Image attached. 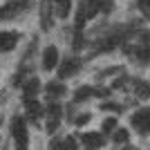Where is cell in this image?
Segmentation results:
<instances>
[{"label":"cell","instance_id":"cell-15","mask_svg":"<svg viewBox=\"0 0 150 150\" xmlns=\"http://www.w3.org/2000/svg\"><path fill=\"white\" fill-rule=\"evenodd\" d=\"M139 2H141V7H144V11L150 13V0H139Z\"/></svg>","mask_w":150,"mask_h":150},{"label":"cell","instance_id":"cell-11","mask_svg":"<svg viewBox=\"0 0 150 150\" xmlns=\"http://www.w3.org/2000/svg\"><path fill=\"white\" fill-rule=\"evenodd\" d=\"M137 94L141 96V99H146V96H150V88L146 85V83H139L137 85Z\"/></svg>","mask_w":150,"mask_h":150},{"label":"cell","instance_id":"cell-5","mask_svg":"<svg viewBox=\"0 0 150 150\" xmlns=\"http://www.w3.org/2000/svg\"><path fill=\"white\" fill-rule=\"evenodd\" d=\"M58 121H61V105L52 103V105H50V112H47V130H50V132H56Z\"/></svg>","mask_w":150,"mask_h":150},{"label":"cell","instance_id":"cell-10","mask_svg":"<svg viewBox=\"0 0 150 150\" xmlns=\"http://www.w3.org/2000/svg\"><path fill=\"white\" fill-rule=\"evenodd\" d=\"M58 150H79V148H76L74 139H65L63 144H58Z\"/></svg>","mask_w":150,"mask_h":150},{"label":"cell","instance_id":"cell-6","mask_svg":"<svg viewBox=\"0 0 150 150\" xmlns=\"http://www.w3.org/2000/svg\"><path fill=\"white\" fill-rule=\"evenodd\" d=\"M58 65V50L56 47H47L43 52V67L45 69H54Z\"/></svg>","mask_w":150,"mask_h":150},{"label":"cell","instance_id":"cell-14","mask_svg":"<svg viewBox=\"0 0 150 150\" xmlns=\"http://www.w3.org/2000/svg\"><path fill=\"white\" fill-rule=\"evenodd\" d=\"M125 139H128V130H119L114 134V141H117V144H123Z\"/></svg>","mask_w":150,"mask_h":150},{"label":"cell","instance_id":"cell-7","mask_svg":"<svg viewBox=\"0 0 150 150\" xmlns=\"http://www.w3.org/2000/svg\"><path fill=\"white\" fill-rule=\"evenodd\" d=\"M38 88H40V83H38V79H31L29 83L25 85V101H29V99H34L38 94Z\"/></svg>","mask_w":150,"mask_h":150},{"label":"cell","instance_id":"cell-9","mask_svg":"<svg viewBox=\"0 0 150 150\" xmlns=\"http://www.w3.org/2000/svg\"><path fill=\"white\" fill-rule=\"evenodd\" d=\"M56 11L61 18H65L69 13V0H56Z\"/></svg>","mask_w":150,"mask_h":150},{"label":"cell","instance_id":"cell-12","mask_svg":"<svg viewBox=\"0 0 150 150\" xmlns=\"http://www.w3.org/2000/svg\"><path fill=\"white\" fill-rule=\"evenodd\" d=\"M50 92H52V96H61V94L65 92V88H63V85H56V83H52V85H50Z\"/></svg>","mask_w":150,"mask_h":150},{"label":"cell","instance_id":"cell-1","mask_svg":"<svg viewBox=\"0 0 150 150\" xmlns=\"http://www.w3.org/2000/svg\"><path fill=\"white\" fill-rule=\"evenodd\" d=\"M11 130H13V139H16L18 150H27V146H29V137H27V128H25L23 117H16V119H13Z\"/></svg>","mask_w":150,"mask_h":150},{"label":"cell","instance_id":"cell-13","mask_svg":"<svg viewBox=\"0 0 150 150\" xmlns=\"http://www.w3.org/2000/svg\"><path fill=\"white\" fill-rule=\"evenodd\" d=\"M114 128H117V121L114 119H105L103 121V132H112Z\"/></svg>","mask_w":150,"mask_h":150},{"label":"cell","instance_id":"cell-4","mask_svg":"<svg viewBox=\"0 0 150 150\" xmlns=\"http://www.w3.org/2000/svg\"><path fill=\"white\" fill-rule=\"evenodd\" d=\"M83 146L88 150H99L103 146V134H99V132H85L83 134Z\"/></svg>","mask_w":150,"mask_h":150},{"label":"cell","instance_id":"cell-3","mask_svg":"<svg viewBox=\"0 0 150 150\" xmlns=\"http://www.w3.org/2000/svg\"><path fill=\"white\" fill-rule=\"evenodd\" d=\"M16 43H18V34L16 31H0V50L2 52L13 50Z\"/></svg>","mask_w":150,"mask_h":150},{"label":"cell","instance_id":"cell-8","mask_svg":"<svg viewBox=\"0 0 150 150\" xmlns=\"http://www.w3.org/2000/svg\"><path fill=\"white\" fill-rule=\"evenodd\" d=\"M76 72V63L74 61H65L61 65V69H58V76H61V79H67V76H72Z\"/></svg>","mask_w":150,"mask_h":150},{"label":"cell","instance_id":"cell-2","mask_svg":"<svg viewBox=\"0 0 150 150\" xmlns=\"http://www.w3.org/2000/svg\"><path fill=\"white\" fill-rule=\"evenodd\" d=\"M132 123L141 134H150V110H139L132 117Z\"/></svg>","mask_w":150,"mask_h":150}]
</instances>
